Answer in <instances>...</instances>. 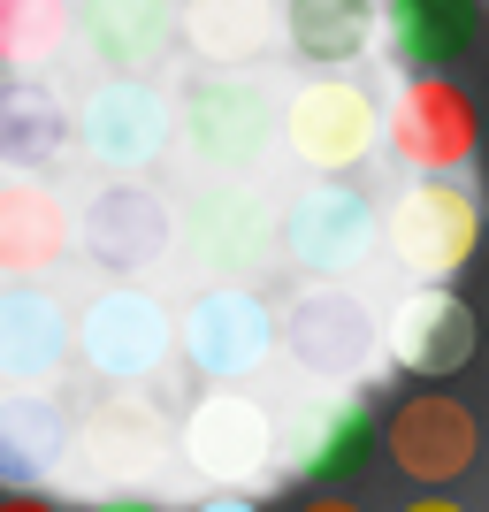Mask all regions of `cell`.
Here are the masks:
<instances>
[{"label": "cell", "mask_w": 489, "mask_h": 512, "mask_svg": "<svg viewBox=\"0 0 489 512\" xmlns=\"http://www.w3.org/2000/svg\"><path fill=\"white\" fill-rule=\"evenodd\" d=\"M62 451H69L62 406H46L39 390L0 398V490H39V482H54V474H62Z\"/></svg>", "instance_id": "obj_24"}, {"label": "cell", "mask_w": 489, "mask_h": 512, "mask_svg": "<svg viewBox=\"0 0 489 512\" xmlns=\"http://www.w3.org/2000/svg\"><path fill=\"white\" fill-rule=\"evenodd\" d=\"M0 512H54L39 490H0Z\"/></svg>", "instance_id": "obj_27"}, {"label": "cell", "mask_w": 489, "mask_h": 512, "mask_svg": "<svg viewBox=\"0 0 489 512\" xmlns=\"http://www.w3.org/2000/svg\"><path fill=\"white\" fill-rule=\"evenodd\" d=\"M398 512H467V505H459V497H444V490H421L413 505H398Z\"/></svg>", "instance_id": "obj_28"}, {"label": "cell", "mask_w": 489, "mask_h": 512, "mask_svg": "<svg viewBox=\"0 0 489 512\" xmlns=\"http://www.w3.org/2000/svg\"><path fill=\"white\" fill-rule=\"evenodd\" d=\"M383 451H390V467H398L405 482L451 490V482L474 467L482 428H474V413L459 406L451 390H405L398 406L383 413Z\"/></svg>", "instance_id": "obj_13"}, {"label": "cell", "mask_w": 489, "mask_h": 512, "mask_svg": "<svg viewBox=\"0 0 489 512\" xmlns=\"http://www.w3.org/2000/svg\"><path fill=\"white\" fill-rule=\"evenodd\" d=\"M192 512H260L245 490H222V497H207V505H192Z\"/></svg>", "instance_id": "obj_29"}, {"label": "cell", "mask_w": 489, "mask_h": 512, "mask_svg": "<svg viewBox=\"0 0 489 512\" xmlns=\"http://www.w3.org/2000/svg\"><path fill=\"white\" fill-rule=\"evenodd\" d=\"M283 46L306 69H360L383 46V0H283Z\"/></svg>", "instance_id": "obj_19"}, {"label": "cell", "mask_w": 489, "mask_h": 512, "mask_svg": "<svg viewBox=\"0 0 489 512\" xmlns=\"http://www.w3.org/2000/svg\"><path fill=\"white\" fill-rule=\"evenodd\" d=\"M176 230H184V253H192L207 276H222V283L260 276V268L283 253V214L268 207L245 176L199 184V192L184 199V214H176Z\"/></svg>", "instance_id": "obj_4"}, {"label": "cell", "mask_w": 489, "mask_h": 512, "mask_svg": "<svg viewBox=\"0 0 489 512\" xmlns=\"http://www.w3.org/2000/svg\"><path fill=\"white\" fill-rule=\"evenodd\" d=\"M176 245V207L153 192L146 176H107L100 192L77 207V253L107 276H138Z\"/></svg>", "instance_id": "obj_9"}, {"label": "cell", "mask_w": 489, "mask_h": 512, "mask_svg": "<svg viewBox=\"0 0 489 512\" xmlns=\"http://www.w3.org/2000/svg\"><path fill=\"white\" fill-rule=\"evenodd\" d=\"M107 390H115V398H100V406L85 413V428H77V459H85L92 474H107V482H123V474H146L153 459H161L169 428L138 398V383H107Z\"/></svg>", "instance_id": "obj_21"}, {"label": "cell", "mask_w": 489, "mask_h": 512, "mask_svg": "<svg viewBox=\"0 0 489 512\" xmlns=\"http://www.w3.org/2000/svg\"><path fill=\"white\" fill-rule=\"evenodd\" d=\"M176 138V92L153 77H107L85 107H77V146L115 176H146Z\"/></svg>", "instance_id": "obj_8"}, {"label": "cell", "mask_w": 489, "mask_h": 512, "mask_svg": "<svg viewBox=\"0 0 489 512\" xmlns=\"http://www.w3.org/2000/svg\"><path fill=\"white\" fill-rule=\"evenodd\" d=\"M482 39V0H383V46L405 69H451Z\"/></svg>", "instance_id": "obj_23"}, {"label": "cell", "mask_w": 489, "mask_h": 512, "mask_svg": "<svg viewBox=\"0 0 489 512\" xmlns=\"http://www.w3.org/2000/svg\"><path fill=\"white\" fill-rule=\"evenodd\" d=\"M482 31H489V8H482Z\"/></svg>", "instance_id": "obj_31"}, {"label": "cell", "mask_w": 489, "mask_h": 512, "mask_svg": "<svg viewBox=\"0 0 489 512\" xmlns=\"http://www.w3.org/2000/svg\"><path fill=\"white\" fill-rule=\"evenodd\" d=\"M69 31V0H0V77H39Z\"/></svg>", "instance_id": "obj_25"}, {"label": "cell", "mask_w": 489, "mask_h": 512, "mask_svg": "<svg viewBox=\"0 0 489 512\" xmlns=\"http://www.w3.org/2000/svg\"><path fill=\"white\" fill-rule=\"evenodd\" d=\"M69 344H77V329H69V314H62L54 291H39L31 276H23L16 291H0V383L8 390L54 383Z\"/></svg>", "instance_id": "obj_18"}, {"label": "cell", "mask_w": 489, "mask_h": 512, "mask_svg": "<svg viewBox=\"0 0 489 512\" xmlns=\"http://www.w3.org/2000/svg\"><path fill=\"white\" fill-rule=\"evenodd\" d=\"M291 512H367V505H352L344 490H314V497H298Z\"/></svg>", "instance_id": "obj_26"}, {"label": "cell", "mask_w": 489, "mask_h": 512, "mask_svg": "<svg viewBox=\"0 0 489 512\" xmlns=\"http://www.w3.org/2000/svg\"><path fill=\"white\" fill-rule=\"evenodd\" d=\"M176 138L199 169L214 176H253L276 146V100L253 69H199L176 92Z\"/></svg>", "instance_id": "obj_1"}, {"label": "cell", "mask_w": 489, "mask_h": 512, "mask_svg": "<svg viewBox=\"0 0 489 512\" xmlns=\"http://www.w3.org/2000/svg\"><path fill=\"white\" fill-rule=\"evenodd\" d=\"M375 444H383V428H375V406H367L360 390H344V383H337V398H321V406L291 428L283 459H291L298 482H314V490H337V482L367 474Z\"/></svg>", "instance_id": "obj_16"}, {"label": "cell", "mask_w": 489, "mask_h": 512, "mask_svg": "<svg viewBox=\"0 0 489 512\" xmlns=\"http://www.w3.org/2000/svg\"><path fill=\"white\" fill-rule=\"evenodd\" d=\"M77 352H85V367L100 383H153L161 360L176 352V321L153 291L115 283V291H100L77 314Z\"/></svg>", "instance_id": "obj_10"}, {"label": "cell", "mask_w": 489, "mask_h": 512, "mask_svg": "<svg viewBox=\"0 0 489 512\" xmlns=\"http://www.w3.org/2000/svg\"><path fill=\"white\" fill-rule=\"evenodd\" d=\"M176 8L184 0H77V39L107 77H153L176 54Z\"/></svg>", "instance_id": "obj_15"}, {"label": "cell", "mask_w": 489, "mask_h": 512, "mask_svg": "<svg viewBox=\"0 0 489 512\" xmlns=\"http://www.w3.org/2000/svg\"><path fill=\"white\" fill-rule=\"evenodd\" d=\"M184 467L214 490H253L260 474L283 459V436H276V413L245 398L237 383H214L192 413H184Z\"/></svg>", "instance_id": "obj_7"}, {"label": "cell", "mask_w": 489, "mask_h": 512, "mask_svg": "<svg viewBox=\"0 0 489 512\" xmlns=\"http://www.w3.org/2000/svg\"><path fill=\"white\" fill-rule=\"evenodd\" d=\"M176 46L199 54V69H260L283 46V0H184Z\"/></svg>", "instance_id": "obj_17"}, {"label": "cell", "mask_w": 489, "mask_h": 512, "mask_svg": "<svg viewBox=\"0 0 489 512\" xmlns=\"http://www.w3.org/2000/svg\"><path fill=\"white\" fill-rule=\"evenodd\" d=\"M276 352H291L298 375H314V383H360L383 352V321L344 283H314L276 314Z\"/></svg>", "instance_id": "obj_6"}, {"label": "cell", "mask_w": 489, "mask_h": 512, "mask_svg": "<svg viewBox=\"0 0 489 512\" xmlns=\"http://www.w3.org/2000/svg\"><path fill=\"white\" fill-rule=\"evenodd\" d=\"M383 352L413 383H451V375L482 352V314H474L459 291H444V283H421V291H405V299L390 306Z\"/></svg>", "instance_id": "obj_14"}, {"label": "cell", "mask_w": 489, "mask_h": 512, "mask_svg": "<svg viewBox=\"0 0 489 512\" xmlns=\"http://www.w3.org/2000/svg\"><path fill=\"white\" fill-rule=\"evenodd\" d=\"M69 138H77V115L46 77H0V169L39 176L69 153Z\"/></svg>", "instance_id": "obj_22"}, {"label": "cell", "mask_w": 489, "mask_h": 512, "mask_svg": "<svg viewBox=\"0 0 489 512\" xmlns=\"http://www.w3.org/2000/svg\"><path fill=\"white\" fill-rule=\"evenodd\" d=\"M283 138H291V153L306 169L344 176V169H360L375 153V138H383V100L360 77H344V69H314L283 100Z\"/></svg>", "instance_id": "obj_5"}, {"label": "cell", "mask_w": 489, "mask_h": 512, "mask_svg": "<svg viewBox=\"0 0 489 512\" xmlns=\"http://www.w3.org/2000/svg\"><path fill=\"white\" fill-rule=\"evenodd\" d=\"M383 245L413 283H451L482 245V207L459 176H413L383 207Z\"/></svg>", "instance_id": "obj_2"}, {"label": "cell", "mask_w": 489, "mask_h": 512, "mask_svg": "<svg viewBox=\"0 0 489 512\" xmlns=\"http://www.w3.org/2000/svg\"><path fill=\"white\" fill-rule=\"evenodd\" d=\"M176 344H184V367H192V375H207V383H245V375L268 367V352H276V314H268V299L245 291V283H214V291H199V299L184 306Z\"/></svg>", "instance_id": "obj_12"}, {"label": "cell", "mask_w": 489, "mask_h": 512, "mask_svg": "<svg viewBox=\"0 0 489 512\" xmlns=\"http://www.w3.org/2000/svg\"><path fill=\"white\" fill-rule=\"evenodd\" d=\"M69 245H77V214L39 176H8L0 184V276H46Z\"/></svg>", "instance_id": "obj_20"}, {"label": "cell", "mask_w": 489, "mask_h": 512, "mask_svg": "<svg viewBox=\"0 0 489 512\" xmlns=\"http://www.w3.org/2000/svg\"><path fill=\"white\" fill-rule=\"evenodd\" d=\"M92 512H161V505H153V497H100Z\"/></svg>", "instance_id": "obj_30"}, {"label": "cell", "mask_w": 489, "mask_h": 512, "mask_svg": "<svg viewBox=\"0 0 489 512\" xmlns=\"http://www.w3.org/2000/svg\"><path fill=\"white\" fill-rule=\"evenodd\" d=\"M383 138L405 169L451 176V169H467L474 146H482V107H474V92L451 69H405V85L383 107Z\"/></svg>", "instance_id": "obj_3"}, {"label": "cell", "mask_w": 489, "mask_h": 512, "mask_svg": "<svg viewBox=\"0 0 489 512\" xmlns=\"http://www.w3.org/2000/svg\"><path fill=\"white\" fill-rule=\"evenodd\" d=\"M383 245V214L360 184L344 176H321L283 207V253L306 268V276H352L367 253Z\"/></svg>", "instance_id": "obj_11"}]
</instances>
